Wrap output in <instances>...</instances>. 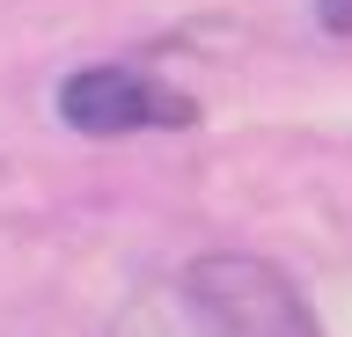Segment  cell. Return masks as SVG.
Segmentation results:
<instances>
[{"label": "cell", "mask_w": 352, "mask_h": 337, "mask_svg": "<svg viewBox=\"0 0 352 337\" xmlns=\"http://www.w3.org/2000/svg\"><path fill=\"white\" fill-rule=\"evenodd\" d=\"M59 117L88 139H125V132H154V125H191L198 103L169 81H154L147 67H81L59 89Z\"/></svg>", "instance_id": "2"}, {"label": "cell", "mask_w": 352, "mask_h": 337, "mask_svg": "<svg viewBox=\"0 0 352 337\" xmlns=\"http://www.w3.org/2000/svg\"><path fill=\"white\" fill-rule=\"evenodd\" d=\"M316 23L330 37H352V0H316Z\"/></svg>", "instance_id": "4"}, {"label": "cell", "mask_w": 352, "mask_h": 337, "mask_svg": "<svg viewBox=\"0 0 352 337\" xmlns=\"http://www.w3.org/2000/svg\"><path fill=\"white\" fill-rule=\"evenodd\" d=\"M176 286H184L206 337H323L301 286L250 249H206V257H191V271Z\"/></svg>", "instance_id": "1"}, {"label": "cell", "mask_w": 352, "mask_h": 337, "mask_svg": "<svg viewBox=\"0 0 352 337\" xmlns=\"http://www.w3.org/2000/svg\"><path fill=\"white\" fill-rule=\"evenodd\" d=\"M110 337H206V330H198L184 286H140L125 308H118Z\"/></svg>", "instance_id": "3"}]
</instances>
